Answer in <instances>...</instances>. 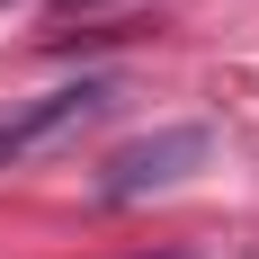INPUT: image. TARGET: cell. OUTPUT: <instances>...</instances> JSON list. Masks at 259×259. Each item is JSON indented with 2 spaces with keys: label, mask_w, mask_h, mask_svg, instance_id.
<instances>
[{
  "label": "cell",
  "mask_w": 259,
  "mask_h": 259,
  "mask_svg": "<svg viewBox=\"0 0 259 259\" xmlns=\"http://www.w3.org/2000/svg\"><path fill=\"white\" fill-rule=\"evenodd\" d=\"M143 259H197V250H143Z\"/></svg>",
  "instance_id": "obj_4"
},
{
  "label": "cell",
  "mask_w": 259,
  "mask_h": 259,
  "mask_svg": "<svg viewBox=\"0 0 259 259\" xmlns=\"http://www.w3.org/2000/svg\"><path fill=\"white\" fill-rule=\"evenodd\" d=\"M0 9H9V0H0Z\"/></svg>",
  "instance_id": "obj_5"
},
{
  "label": "cell",
  "mask_w": 259,
  "mask_h": 259,
  "mask_svg": "<svg viewBox=\"0 0 259 259\" xmlns=\"http://www.w3.org/2000/svg\"><path fill=\"white\" fill-rule=\"evenodd\" d=\"M197 161H206V134H197V125H161V134H143V143H125V152L107 161L99 197H107V206H134V197H152V188L188 179Z\"/></svg>",
  "instance_id": "obj_2"
},
{
  "label": "cell",
  "mask_w": 259,
  "mask_h": 259,
  "mask_svg": "<svg viewBox=\"0 0 259 259\" xmlns=\"http://www.w3.org/2000/svg\"><path fill=\"white\" fill-rule=\"evenodd\" d=\"M107 107H116V80H72V90H45V99L0 107V170L63 152L72 134H90V125H99Z\"/></svg>",
  "instance_id": "obj_1"
},
{
  "label": "cell",
  "mask_w": 259,
  "mask_h": 259,
  "mask_svg": "<svg viewBox=\"0 0 259 259\" xmlns=\"http://www.w3.org/2000/svg\"><path fill=\"white\" fill-rule=\"evenodd\" d=\"M90 9H107V0H54V18H90Z\"/></svg>",
  "instance_id": "obj_3"
}]
</instances>
